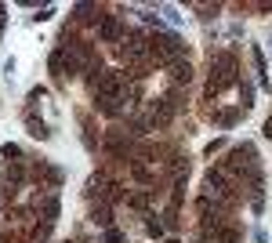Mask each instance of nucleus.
<instances>
[{"instance_id": "393cba45", "label": "nucleus", "mask_w": 272, "mask_h": 243, "mask_svg": "<svg viewBox=\"0 0 272 243\" xmlns=\"http://www.w3.org/2000/svg\"><path fill=\"white\" fill-rule=\"evenodd\" d=\"M196 243H214V239H196Z\"/></svg>"}, {"instance_id": "ddd939ff", "label": "nucleus", "mask_w": 272, "mask_h": 243, "mask_svg": "<svg viewBox=\"0 0 272 243\" xmlns=\"http://www.w3.org/2000/svg\"><path fill=\"white\" fill-rule=\"evenodd\" d=\"M167 174H171L174 182L185 178V174H189V160H185V156H171V160H167Z\"/></svg>"}, {"instance_id": "aec40b11", "label": "nucleus", "mask_w": 272, "mask_h": 243, "mask_svg": "<svg viewBox=\"0 0 272 243\" xmlns=\"http://www.w3.org/2000/svg\"><path fill=\"white\" fill-rule=\"evenodd\" d=\"M251 58H254V69H258V73H261V80H265V69H268V65H265V55H261V48H258V44L251 48Z\"/></svg>"}, {"instance_id": "dca6fc26", "label": "nucleus", "mask_w": 272, "mask_h": 243, "mask_svg": "<svg viewBox=\"0 0 272 243\" xmlns=\"http://www.w3.org/2000/svg\"><path fill=\"white\" fill-rule=\"evenodd\" d=\"M91 222H95V225H102V229H112V211L102 204V207H95V211H91Z\"/></svg>"}, {"instance_id": "f8f14e48", "label": "nucleus", "mask_w": 272, "mask_h": 243, "mask_svg": "<svg viewBox=\"0 0 272 243\" xmlns=\"http://www.w3.org/2000/svg\"><path fill=\"white\" fill-rule=\"evenodd\" d=\"M171 80L189 87V84H192V65H189V62H174V65H171Z\"/></svg>"}, {"instance_id": "f3484780", "label": "nucleus", "mask_w": 272, "mask_h": 243, "mask_svg": "<svg viewBox=\"0 0 272 243\" xmlns=\"http://www.w3.org/2000/svg\"><path fill=\"white\" fill-rule=\"evenodd\" d=\"M214 120H218L221 127H232L240 120V109H221V113H214Z\"/></svg>"}, {"instance_id": "2eb2a0df", "label": "nucleus", "mask_w": 272, "mask_h": 243, "mask_svg": "<svg viewBox=\"0 0 272 243\" xmlns=\"http://www.w3.org/2000/svg\"><path fill=\"white\" fill-rule=\"evenodd\" d=\"M254 105V84H251V80H240V109L247 113Z\"/></svg>"}, {"instance_id": "b1692460", "label": "nucleus", "mask_w": 272, "mask_h": 243, "mask_svg": "<svg viewBox=\"0 0 272 243\" xmlns=\"http://www.w3.org/2000/svg\"><path fill=\"white\" fill-rule=\"evenodd\" d=\"M261 135H265V138H272V116H268L265 124H261Z\"/></svg>"}, {"instance_id": "4be33fe9", "label": "nucleus", "mask_w": 272, "mask_h": 243, "mask_svg": "<svg viewBox=\"0 0 272 243\" xmlns=\"http://www.w3.org/2000/svg\"><path fill=\"white\" fill-rule=\"evenodd\" d=\"M160 11H164V15H167V18H171V22H174V26H178V22H182V18H185V15H178V8H171V4H164V8H160Z\"/></svg>"}, {"instance_id": "4468645a", "label": "nucleus", "mask_w": 272, "mask_h": 243, "mask_svg": "<svg viewBox=\"0 0 272 243\" xmlns=\"http://www.w3.org/2000/svg\"><path fill=\"white\" fill-rule=\"evenodd\" d=\"M58 211H62L58 196H48V200H44V222H48V225H55V222H58Z\"/></svg>"}, {"instance_id": "39448f33", "label": "nucleus", "mask_w": 272, "mask_h": 243, "mask_svg": "<svg viewBox=\"0 0 272 243\" xmlns=\"http://www.w3.org/2000/svg\"><path fill=\"white\" fill-rule=\"evenodd\" d=\"M124 36H127V29H124L120 15H102V22H98V40L102 44H120Z\"/></svg>"}, {"instance_id": "9b49d317", "label": "nucleus", "mask_w": 272, "mask_h": 243, "mask_svg": "<svg viewBox=\"0 0 272 243\" xmlns=\"http://www.w3.org/2000/svg\"><path fill=\"white\" fill-rule=\"evenodd\" d=\"M73 15H76V22H102L98 4H76V8H73Z\"/></svg>"}, {"instance_id": "9d476101", "label": "nucleus", "mask_w": 272, "mask_h": 243, "mask_svg": "<svg viewBox=\"0 0 272 243\" xmlns=\"http://www.w3.org/2000/svg\"><path fill=\"white\" fill-rule=\"evenodd\" d=\"M26 127H29V135H33V138H40V142H48V138H51V127L44 124V120H36L33 113L26 116Z\"/></svg>"}, {"instance_id": "20e7f679", "label": "nucleus", "mask_w": 272, "mask_h": 243, "mask_svg": "<svg viewBox=\"0 0 272 243\" xmlns=\"http://www.w3.org/2000/svg\"><path fill=\"white\" fill-rule=\"evenodd\" d=\"M174 116H178V109H174L167 98H152V102H149V113H145V120H149V127H152V131L171 127V124H174Z\"/></svg>"}, {"instance_id": "f03ea898", "label": "nucleus", "mask_w": 272, "mask_h": 243, "mask_svg": "<svg viewBox=\"0 0 272 243\" xmlns=\"http://www.w3.org/2000/svg\"><path fill=\"white\" fill-rule=\"evenodd\" d=\"M182 55H185V44H182V36L178 33H152L149 36V58L156 62V65H174V62H182Z\"/></svg>"}, {"instance_id": "5701e85b", "label": "nucleus", "mask_w": 272, "mask_h": 243, "mask_svg": "<svg viewBox=\"0 0 272 243\" xmlns=\"http://www.w3.org/2000/svg\"><path fill=\"white\" fill-rule=\"evenodd\" d=\"M51 15H55V8H44V11H36V15H33V18H36V22H48V18H51Z\"/></svg>"}, {"instance_id": "412c9836", "label": "nucleus", "mask_w": 272, "mask_h": 243, "mask_svg": "<svg viewBox=\"0 0 272 243\" xmlns=\"http://www.w3.org/2000/svg\"><path fill=\"white\" fill-rule=\"evenodd\" d=\"M102 243H127V239H124V232H120V229H116V225H112V229H105V236H102Z\"/></svg>"}, {"instance_id": "a211bd4d", "label": "nucleus", "mask_w": 272, "mask_h": 243, "mask_svg": "<svg viewBox=\"0 0 272 243\" xmlns=\"http://www.w3.org/2000/svg\"><path fill=\"white\" fill-rule=\"evenodd\" d=\"M164 229H167L164 222H156V218H145V232H149L152 239H164Z\"/></svg>"}, {"instance_id": "a878e982", "label": "nucleus", "mask_w": 272, "mask_h": 243, "mask_svg": "<svg viewBox=\"0 0 272 243\" xmlns=\"http://www.w3.org/2000/svg\"><path fill=\"white\" fill-rule=\"evenodd\" d=\"M33 243H48V239H33Z\"/></svg>"}, {"instance_id": "0eeeda50", "label": "nucleus", "mask_w": 272, "mask_h": 243, "mask_svg": "<svg viewBox=\"0 0 272 243\" xmlns=\"http://www.w3.org/2000/svg\"><path fill=\"white\" fill-rule=\"evenodd\" d=\"M152 200H156V189H138V192L127 196V207H131V211H149Z\"/></svg>"}, {"instance_id": "423d86ee", "label": "nucleus", "mask_w": 272, "mask_h": 243, "mask_svg": "<svg viewBox=\"0 0 272 243\" xmlns=\"http://www.w3.org/2000/svg\"><path fill=\"white\" fill-rule=\"evenodd\" d=\"M131 178L134 182H142V185H156V171H152L149 164H145V160H131Z\"/></svg>"}, {"instance_id": "6ab92c4d", "label": "nucleus", "mask_w": 272, "mask_h": 243, "mask_svg": "<svg viewBox=\"0 0 272 243\" xmlns=\"http://www.w3.org/2000/svg\"><path fill=\"white\" fill-rule=\"evenodd\" d=\"M0 156H4V160H11V164H22V149H18L15 142H8L4 149H0Z\"/></svg>"}, {"instance_id": "6e6552de", "label": "nucleus", "mask_w": 272, "mask_h": 243, "mask_svg": "<svg viewBox=\"0 0 272 243\" xmlns=\"http://www.w3.org/2000/svg\"><path fill=\"white\" fill-rule=\"evenodd\" d=\"M95 105H98L102 116H120V113H127V105H124L120 98H95Z\"/></svg>"}, {"instance_id": "7ed1b4c3", "label": "nucleus", "mask_w": 272, "mask_h": 243, "mask_svg": "<svg viewBox=\"0 0 272 243\" xmlns=\"http://www.w3.org/2000/svg\"><path fill=\"white\" fill-rule=\"evenodd\" d=\"M120 55H124L127 65L145 69V62H152V58H149V36H145L142 29H127V36L120 40Z\"/></svg>"}, {"instance_id": "f257e3e1", "label": "nucleus", "mask_w": 272, "mask_h": 243, "mask_svg": "<svg viewBox=\"0 0 272 243\" xmlns=\"http://www.w3.org/2000/svg\"><path fill=\"white\" fill-rule=\"evenodd\" d=\"M240 62H236V55L232 51H218V55H211V84H207V95L214 98L218 91H225V87H232V84H240Z\"/></svg>"}, {"instance_id": "1a4fd4ad", "label": "nucleus", "mask_w": 272, "mask_h": 243, "mask_svg": "<svg viewBox=\"0 0 272 243\" xmlns=\"http://www.w3.org/2000/svg\"><path fill=\"white\" fill-rule=\"evenodd\" d=\"M211 239H214V243H240V229H232V225L221 222V225L211 232Z\"/></svg>"}]
</instances>
